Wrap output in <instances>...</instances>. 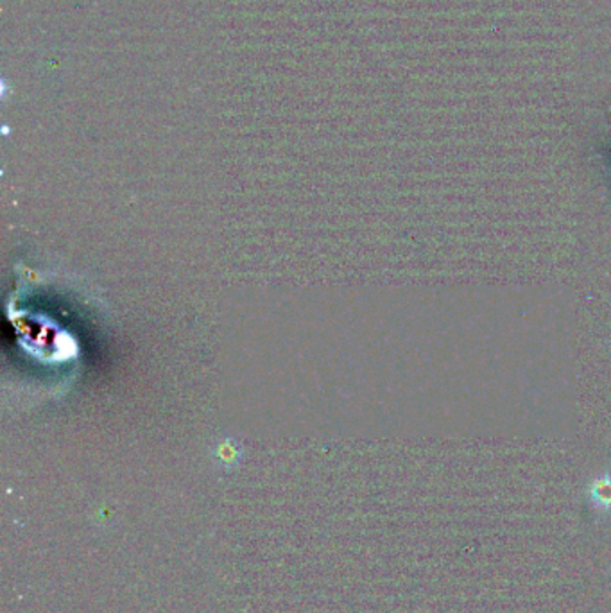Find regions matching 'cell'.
I'll list each match as a JSON object with an SVG mask.
<instances>
[{
	"mask_svg": "<svg viewBox=\"0 0 611 613\" xmlns=\"http://www.w3.org/2000/svg\"><path fill=\"white\" fill-rule=\"evenodd\" d=\"M588 499L594 510L611 511V470L592 481L588 488Z\"/></svg>",
	"mask_w": 611,
	"mask_h": 613,
	"instance_id": "cell-1",
	"label": "cell"
}]
</instances>
